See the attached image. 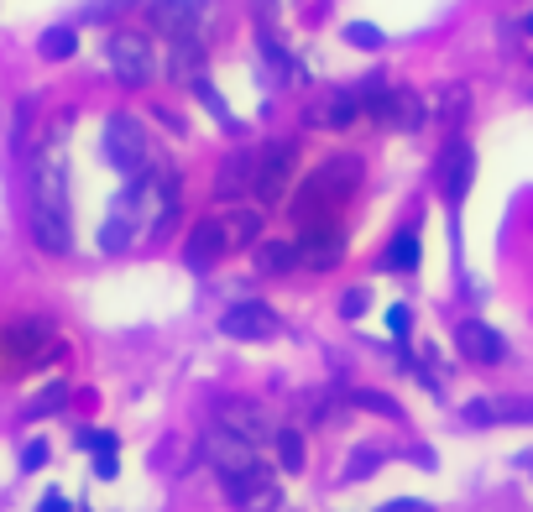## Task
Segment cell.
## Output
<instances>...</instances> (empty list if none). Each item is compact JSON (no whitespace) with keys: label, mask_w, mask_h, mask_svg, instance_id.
<instances>
[{"label":"cell","mask_w":533,"mask_h":512,"mask_svg":"<svg viewBox=\"0 0 533 512\" xmlns=\"http://www.w3.org/2000/svg\"><path fill=\"white\" fill-rule=\"evenodd\" d=\"M246 189H257V152H230L215 173V194L220 199H241Z\"/></svg>","instance_id":"cell-18"},{"label":"cell","mask_w":533,"mask_h":512,"mask_svg":"<svg viewBox=\"0 0 533 512\" xmlns=\"http://www.w3.org/2000/svg\"><path fill=\"white\" fill-rule=\"evenodd\" d=\"M523 27H528V37H533V11H528V16H523Z\"/></svg>","instance_id":"cell-42"},{"label":"cell","mask_w":533,"mask_h":512,"mask_svg":"<svg viewBox=\"0 0 533 512\" xmlns=\"http://www.w3.org/2000/svg\"><path fill=\"white\" fill-rule=\"evenodd\" d=\"M424 95H413V89H398V95H392V121L387 126H398V131H419L424 126Z\"/></svg>","instance_id":"cell-23"},{"label":"cell","mask_w":533,"mask_h":512,"mask_svg":"<svg viewBox=\"0 0 533 512\" xmlns=\"http://www.w3.org/2000/svg\"><path fill=\"white\" fill-rule=\"evenodd\" d=\"M466 424H533V398H481V403H466Z\"/></svg>","instance_id":"cell-17"},{"label":"cell","mask_w":533,"mask_h":512,"mask_svg":"<svg viewBox=\"0 0 533 512\" xmlns=\"http://www.w3.org/2000/svg\"><path fill=\"white\" fill-rule=\"evenodd\" d=\"M95 476H100V481L115 476V450H110V455H95Z\"/></svg>","instance_id":"cell-40"},{"label":"cell","mask_w":533,"mask_h":512,"mask_svg":"<svg viewBox=\"0 0 533 512\" xmlns=\"http://www.w3.org/2000/svg\"><path fill=\"white\" fill-rule=\"evenodd\" d=\"M32 241L37 251L63 256L74 246L68 230V162H63V126L48 131V142L32 157Z\"/></svg>","instance_id":"cell-1"},{"label":"cell","mask_w":533,"mask_h":512,"mask_svg":"<svg viewBox=\"0 0 533 512\" xmlns=\"http://www.w3.org/2000/svg\"><path fill=\"white\" fill-rule=\"evenodd\" d=\"M408 324H413V309H408V304H392V309H387V330L398 335V340L408 335Z\"/></svg>","instance_id":"cell-36"},{"label":"cell","mask_w":533,"mask_h":512,"mask_svg":"<svg viewBox=\"0 0 533 512\" xmlns=\"http://www.w3.org/2000/svg\"><path fill=\"white\" fill-rule=\"evenodd\" d=\"M361 115V95L356 89H330L314 110H309V126H330V131H345Z\"/></svg>","instance_id":"cell-19"},{"label":"cell","mask_w":533,"mask_h":512,"mask_svg":"<svg viewBox=\"0 0 533 512\" xmlns=\"http://www.w3.org/2000/svg\"><path fill=\"white\" fill-rule=\"evenodd\" d=\"M105 157H110L126 178L142 173V168H152V136H147V126L136 121V115H126V110L105 115Z\"/></svg>","instance_id":"cell-5"},{"label":"cell","mask_w":533,"mask_h":512,"mask_svg":"<svg viewBox=\"0 0 533 512\" xmlns=\"http://www.w3.org/2000/svg\"><path fill=\"white\" fill-rule=\"evenodd\" d=\"M298 256H304V267H314V272L335 267L340 256H345L340 225H335V220H314V225H304V236H298Z\"/></svg>","instance_id":"cell-14"},{"label":"cell","mask_w":533,"mask_h":512,"mask_svg":"<svg viewBox=\"0 0 533 512\" xmlns=\"http://www.w3.org/2000/svg\"><path fill=\"white\" fill-rule=\"evenodd\" d=\"M173 79H199V68H204V48L199 42H173Z\"/></svg>","instance_id":"cell-28"},{"label":"cell","mask_w":533,"mask_h":512,"mask_svg":"<svg viewBox=\"0 0 533 512\" xmlns=\"http://www.w3.org/2000/svg\"><path fill=\"white\" fill-rule=\"evenodd\" d=\"M37 53L48 58V63L74 58V53H79V32H74V27H48V32L37 37Z\"/></svg>","instance_id":"cell-24"},{"label":"cell","mask_w":533,"mask_h":512,"mask_svg":"<svg viewBox=\"0 0 533 512\" xmlns=\"http://www.w3.org/2000/svg\"><path fill=\"white\" fill-rule=\"evenodd\" d=\"M277 460H283V471H288V476L304 471V434H298L293 424H288V429H277Z\"/></svg>","instance_id":"cell-27"},{"label":"cell","mask_w":533,"mask_h":512,"mask_svg":"<svg viewBox=\"0 0 533 512\" xmlns=\"http://www.w3.org/2000/svg\"><path fill=\"white\" fill-rule=\"evenodd\" d=\"M37 512H74V507H68V497H63V492H48V497L37 502Z\"/></svg>","instance_id":"cell-39"},{"label":"cell","mask_w":533,"mask_h":512,"mask_svg":"<svg viewBox=\"0 0 533 512\" xmlns=\"http://www.w3.org/2000/svg\"><path fill=\"white\" fill-rule=\"evenodd\" d=\"M345 403L361 408V413H382V418H403V408L387 398V392H372V387H351L345 392Z\"/></svg>","instance_id":"cell-26"},{"label":"cell","mask_w":533,"mask_h":512,"mask_svg":"<svg viewBox=\"0 0 533 512\" xmlns=\"http://www.w3.org/2000/svg\"><path fill=\"white\" fill-rule=\"evenodd\" d=\"M48 465V439H27V450H21V471H42Z\"/></svg>","instance_id":"cell-34"},{"label":"cell","mask_w":533,"mask_h":512,"mask_svg":"<svg viewBox=\"0 0 533 512\" xmlns=\"http://www.w3.org/2000/svg\"><path fill=\"white\" fill-rule=\"evenodd\" d=\"M142 230L152 236V215H147V204H142V189L126 178V189L115 194V204H110V215H105V225H100V251H131L136 241H142Z\"/></svg>","instance_id":"cell-4"},{"label":"cell","mask_w":533,"mask_h":512,"mask_svg":"<svg viewBox=\"0 0 533 512\" xmlns=\"http://www.w3.org/2000/svg\"><path fill=\"white\" fill-rule=\"evenodd\" d=\"M257 48H262V63H267L272 79H283V84H288V79H304V68L293 63V53L272 37V21H257Z\"/></svg>","instance_id":"cell-20"},{"label":"cell","mask_w":533,"mask_h":512,"mask_svg":"<svg viewBox=\"0 0 533 512\" xmlns=\"http://www.w3.org/2000/svg\"><path fill=\"white\" fill-rule=\"evenodd\" d=\"M455 345H460V356L476 361V366L507 361V340L492 330V324H481V319H460V324H455Z\"/></svg>","instance_id":"cell-15"},{"label":"cell","mask_w":533,"mask_h":512,"mask_svg":"<svg viewBox=\"0 0 533 512\" xmlns=\"http://www.w3.org/2000/svg\"><path fill=\"white\" fill-rule=\"evenodd\" d=\"M382 460H387V450H356V455H351V465H345V481H361V476H372Z\"/></svg>","instance_id":"cell-33"},{"label":"cell","mask_w":533,"mask_h":512,"mask_svg":"<svg viewBox=\"0 0 533 512\" xmlns=\"http://www.w3.org/2000/svg\"><path fill=\"white\" fill-rule=\"evenodd\" d=\"M121 6H136V0H89V21H105V16H115V11H121Z\"/></svg>","instance_id":"cell-37"},{"label":"cell","mask_w":533,"mask_h":512,"mask_svg":"<svg viewBox=\"0 0 533 512\" xmlns=\"http://www.w3.org/2000/svg\"><path fill=\"white\" fill-rule=\"evenodd\" d=\"M466 110H471V89H460V84H455V89H439V115H445L450 126H455Z\"/></svg>","instance_id":"cell-32"},{"label":"cell","mask_w":533,"mask_h":512,"mask_svg":"<svg viewBox=\"0 0 533 512\" xmlns=\"http://www.w3.org/2000/svg\"><path fill=\"white\" fill-rule=\"evenodd\" d=\"M293 162H298V142H288V136H272V142L257 152V189H251V194H257L262 204L288 199Z\"/></svg>","instance_id":"cell-9"},{"label":"cell","mask_w":533,"mask_h":512,"mask_svg":"<svg viewBox=\"0 0 533 512\" xmlns=\"http://www.w3.org/2000/svg\"><path fill=\"white\" fill-rule=\"evenodd\" d=\"M419 256H424L419 225H403L398 236L387 241V251H382V267H387V272H413V267H419Z\"/></svg>","instance_id":"cell-21"},{"label":"cell","mask_w":533,"mask_h":512,"mask_svg":"<svg viewBox=\"0 0 533 512\" xmlns=\"http://www.w3.org/2000/svg\"><path fill=\"white\" fill-rule=\"evenodd\" d=\"M434 173H439V194H445V204H450V209L466 204L471 178H476V152H471L466 136H450L445 152H439V168H434Z\"/></svg>","instance_id":"cell-10"},{"label":"cell","mask_w":533,"mask_h":512,"mask_svg":"<svg viewBox=\"0 0 533 512\" xmlns=\"http://www.w3.org/2000/svg\"><path fill=\"white\" fill-rule=\"evenodd\" d=\"M194 95H199V105H204V110H210V115H215V121H220L225 131H230V126H236V115H230V105L220 100V89H215L210 79H204V74L194 79Z\"/></svg>","instance_id":"cell-29"},{"label":"cell","mask_w":533,"mask_h":512,"mask_svg":"<svg viewBox=\"0 0 533 512\" xmlns=\"http://www.w3.org/2000/svg\"><path fill=\"white\" fill-rule=\"evenodd\" d=\"M204 460L215 465V476H230V471H246V465L257 460V445H251V439H241L236 429L215 424L210 434H204Z\"/></svg>","instance_id":"cell-13"},{"label":"cell","mask_w":533,"mask_h":512,"mask_svg":"<svg viewBox=\"0 0 533 512\" xmlns=\"http://www.w3.org/2000/svg\"><path fill=\"white\" fill-rule=\"evenodd\" d=\"M382 512H434L429 502H419V497H398V502H387Z\"/></svg>","instance_id":"cell-38"},{"label":"cell","mask_w":533,"mask_h":512,"mask_svg":"<svg viewBox=\"0 0 533 512\" xmlns=\"http://www.w3.org/2000/svg\"><path fill=\"white\" fill-rule=\"evenodd\" d=\"M220 424L225 429H236L241 439H251V445H262V439H277V424L257 408V403H241V398H230L220 403Z\"/></svg>","instance_id":"cell-16"},{"label":"cell","mask_w":533,"mask_h":512,"mask_svg":"<svg viewBox=\"0 0 533 512\" xmlns=\"http://www.w3.org/2000/svg\"><path fill=\"white\" fill-rule=\"evenodd\" d=\"M262 241V209H230V215L215 220H199L183 241V262L194 272H210L220 256L241 251V246H257Z\"/></svg>","instance_id":"cell-3"},{"label":"cell","mask_w":533,"mask_h":512,"mask_svg":"<svg viewBox=\"0 0 533 512\" xmlns=\"http://www.w3.org/2000/svg\"><path fill=\"white\" fill-rule=\"evenodd\" d=\"M366 304H372V293H366V288H351V293L340 298V314H345V319H361Z\"/></svg>","instance_id":"cell-35"},{"label":"cell","mask_w":533,"mask_h":512,"mask_svg":"<svg viewBox=\"0 0 533 512\" xmlns=\"http://www.w3.org/2000/svg\"><path fill=\"white\" fill-rule=\"evenodd\" d=\"M257 6H262V21L272 16V6H277V0H257Z\"/></svg>","instance_id":"cell-41"},{"label":"cell","mask_w":533,"mask_h":512,"mask_svg":"<svg viewBox=\"0 0 533 512\" xmlns=\"http://www.w3.org/2000/svg\"><path fill=\"white\" fill-rule=\"evenodd\" d=\"M345 42H351V48H366V53H377L382 48V27H372V21H351V27H345Z\"/></svg>","instance_id":"cell-31"},{"label":"cell","mask_w":533,"mask_h":512,"mask_svg":"<svg viewBox=\"0 0 533 512\" xmlns=\"http://www.w3.org/2000/svg\"><path fill=\"white\" fill-rule=\"evenodd\" d=\"M257 267L262 272H293L304 267V256H298V241H257Z\"/></svg>","instance_id":"cell-22"},{"label":"cell","mask_w":533,"mask_h":512,"mask_svg":"<svg viewBox=\"0 0 533 512\" xmlns=\"http://www.w3.org/2000/svg\"><path fill=\"white\" fill-rule=\"evenodd\" d=\"M220 486H225V497L236 502L241 512H272L277 507V481H272V471L262 460H251L246 471L220 476Z\"/></svg>","instance_id":"cell-11"},{"label":"cell","mask_w":533,"mask_h":512,"mask_svg":"<svg viewBox=\"0 0 533 512\" xmlns=\"http://www.w3.org/2000/svg\"><path fill=\"white\" fill-rule=\"evenodd\" d=\"M204 21H210V6L204 0H152L147 6V27L168 42H199Z\"/></svg>","instance_id":"cell-8"},{"label":"cell","mask_w":533,"mask_h":512,"mask_svg":"<svg viewBox=\"0 0 533 512\" xmlns=\"http://www.w3.org/2000/svg\"><path fill=\"white\" fill-rule=\"evenodd\" d=\"M356 95H361V115H372V121H392V95H398V89H387L382 79H366Z\"/></svg>","instance_id":"cell-25"},{"label":"cell","mask_w":533,"mask_h":512,"mask_svg":"<svg viewBox=\"0 0 533 512\" xmlns=\"http://www.w3.org/2000/svg\"><path fill=\"white\" fill-rule=\"evenodd\" d=\"M220 330L230 340H277L283 335V319H277V309L262 304V298H241V304H230L220 314Z\"/></svg>","instance_id":"cell-12"},{"label":"cell","mask_w":533,"mask_h":512,"mask_svg":"<svg viewBox=\"0 0 533 512\" xmlns=\"http://www.w3.org/2000/svg\"><path fill=\"white\" fill-rule=\"evenodd\" d=\"M105 58H110V74L126 89H142V84L157 79V53H152V42L142 32H110Z\"/></svg>","instance_id":"cell-6"},{"label":"cell","mask_w":533,"mask_h":512,"mask_svg":"<svg viewBox=\"0 0 533 512\" xmlns=\"http://www.w3.org/2000/svg\"><path fill=\"white\" fill-rule=\"evenodd\" d=\"M0 351H6V361H16V366H37V361H48V356L58 351L53 319H42V314L11 319L6 330H0Z\"/></svg>","instance_id":"cell-7"},{"label":"cell","mask_w":533,"mask_h":512,"mask_svg":"<svg viewBox=\"0 0 533 512\" xmlns=\"http://www.w3.org/2000/svg\"><path fill=\"white\" fill-rule=\"evenodd\" d=\"M68 403V382H53V387H42L37 398L27 403V418H48V413H58Z\"/></svg>","instance_id":"cell-30"},{"label":"cell","mask_w":533,"mask_h":512,"mask_svg":"<svg viewBox=\"0 0 533 512\" xmlns=\"http://www.w3.org/2000/svg\"><path fill=\"white\" fill-rule=\"evenodd\" d=\"M361 189V157L356 152H335L324 157L309 178H298V189L288 199V215L298 225H314V220H335V209Z\"/></svg>","instance_id":"cell-2"}]
</instances>
